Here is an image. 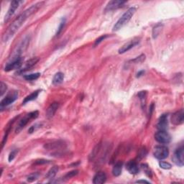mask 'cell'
I'll list each match as a JSON object with an SVG mask.
<instances>
[{"label":"cell","instance_id":"obj_1","mask_svg":"<svg viewBox=\"0 0 184 184\" xmlns=\"http://www.w3.org/2000/svg\"><path fill=\"white\" fill-rule=\"evenodd\" d=\"M43 4H44L43 2H40L35 4V5H32L28 9H27L23 13H22L20 15H19L18 17L13 21V23L9 25L7 30H6L5 33L3 34V42H7L11 37H12L16 33V32L18 31V30L20 28V27L23 25L24 23L26 21V19L28 18V17H30L32 15H33V14L36 12Z\"/></svg>","mask_w":184,"mask_h":184},{"label":"cell","instance_id":"obj_2","mask_svg":"<svg viewBox=\"0 0 184 184\" xmlns=\"http://www.w3.org/2000/svg\"><path fill=\"white\" fill-rule=\"evenodd\" d=\"M136 12V8L134 7H130V9H127V11L125 13L123 14V15L118 19V21L115 23V25L113 27V31H118L120 29H122L124 25H127V23H128L132 16L134 15Z\"/></svg>","mask_w":184,"mask_h":184},{"label":"cell","instance_id":"obj_3","mask_svg":"<svg viewBox=\"0 0 184 184\" xmlns=\"http://www.w3.org/2000/svg\"><path fill=\"white\" fill-rule=\"evenodd\" d=\"M38 115H39L38 111H34V112H30V113L27 114L23 119H21V120H19V123L17 125V127H16V130H15L16 133H19V132H20L21 130H23L32 120H35V119H36L37 116H38Z\"/></svg>","mask_w":184,"mask_h":184},{"label":"cell","instance_id":"obj_4","mask_svg":"<svg viewBox=\"0 0 184 184\" xmlns=\"http://www.w3.org/2000/svg\"><path fill=\"white\" fill-rule=\"evenodd\" d=\"M153 155L158 160H163L168 157L169 150L166 146L158 145L154 148Z\"/></svg>","mask_w":184,"mask_h":184},{"label":"cell","instance_id":"obj_5","mask_svg":"<svg viewBox=\"0 0 184 184\" xmlns=\"http://www.w3.org/2000/svg\"><path fill=\"white\" fill-rule=\"evenodd\" d=\"M184 148L182 145L175 150L174 153L173 161L175 165L179 167H183L184 164Z\"/></svg>","mask_w":184,"mask_h":184},{"label":"cell","instance_id":"obj_6","mask_svg":"<svg viewBox=\"0 0 184 184\" xmlns=\"http://www.w3.org/2000/svg\"><path fill=\"white\" fill-rule=\"evenodd\" d=\"M18 98V92H16V91H13V92H9L2 100L1 101L0 103V105H1V108L2 109L3 107L5 106H9V104H12L14 102H15L16 100Z\"/></svg>","mask_w":184,"mask_h":184},{"label":"cell","instance_id":"obj_7","mask_svg":"<svg viewBox=\"0 0 184 184\" xmlns=\"http://www.w3.org/2000/svg\"><path fill=\"white\" fill-rule=\"evenodd\" d=\"M155 139L161 144H168L171 141V137L167 131L159 130L155 134Z\"/></svg>","mask_w":184,"mask_h":184},{"label":"cell","instance_id":"obj_8","mask_svg":"<svg viewBox=\"0 0 184 184\" xmlns=\"http://www.w3.org/2000/svg\"><path fill=\"white\" fill-rule=\"evenodd\" d=\"M22 58L20 56L18 55H15V57H14L12 61H10L9 63H8L7 66H5V71H10L15 69H18L21 67L22 66Z\"/></svg>","mask_w":184,"mask_h":184},{"label":"cell","instance_id":"obj_9","mask_svg":"<svg viewBox=\"0 0 184 184\" xmlns=\"http://www.w3.org/2000/svg\"><path fill=\"white\" fill-rule=\"evenodd\" d=\"M22 2H23L16 1V0L12 2L10 7H9V9H8L7 12L5 17V23H7V22L10 19V18L12 17V15L15 14V11L17 10V9L19 7V5H20Z\"/></svg>","mask_w":184,"mask_h":184},{"label":"cell","instance_id":"obj_10","mask_svg":"<svg viewBox=\"0 0 184 184\" xmlns=\"http://www.w3.org/2000/svg\"><path fill=\"white\" fill-rule=\"evenodd\" d=\"M184 121V112L183 109L177 111L176 112L173 114L171 116V122L174 125H180L183 124Z\"/></svg>","mask_w":184,"mask_h":184},{"label":"cell","instance_id":"obj_11","mask_svg":"<svg viewBox=\"0 0 184 184\" xmlns=\"http://www.w3.org/2000/svg\"><path fill=\"white\" fill-rule=\"evenodd\" d=\"M139 43H140V39L135 38L132 40H130V42L127 43L124 45H122V46L119 49L118 52L120 54H123V53L127 52V51H129L130 50V49H132V47H134V46H136V45L139 44Z\"/></svg>","mask_w":184,"mask_h":184},{"label":"cell","instance_id":"obj_12","mask_svg":"<svg viewBox=\"0 0 184 184\" xmlns=\"http://www.w3.org/2000/svg\"><path fill=\"white\" fill-rule=\"evenodd\" d=\"M126 3L125 1H120V0H112L110 1L106 6L105 12H110L114 9H117L119 8L123 7Z\"/></svg>","mask_w":184,"mask_h":184},{"label":"cell","instance_id":"obj_13","mask_svg":"<svg viewBox=\"0 0 184 184\" xmlns=\"http://www.w3.org/2000/svg\"><path fill=\"white\" fill-rule=\"evenodd\" d=\"M168 127V114H164L160 116L157 124V128L158 130L167 131Z\"/></svg>","mask_w":184,"mask_h":184},{"label":"cell","instance_id":"obj_14","mask_svg":"<svg viewBox=\"0 0 184 184\" xmlns=\"http://www.w3.org/2000/svg\"><path fill=\"white\" fill-rule=\"evenodd\" d=\"M126 168L130 174L136 175L139 173V167L137 162L134 161H130L126 164Z\"/></svg>","mask_w":184,"mask_h":184},{"label":"cell","instance_id":"obj_15","mask_svg":"<svg viewBox=\"0 0 184 184\" xmlns=\"http://www.w3.org/2000/svg\"><path fill=\"white\" fill-rule=\"evenodd\" d=\"M106 181V175L104 172L99 171L96 173L93 179V183L94 184H102L105 183Z\"/></svg>","mask_w":184,"mask_h":184},{"label":"cell","instance_id":"obj_16","mask_svg":"<svg viewBox=\"0 0 184 184\" xmlns=\"http://www.w3.org/2000/svg\"><path fill=\"white\" fill-rule=\"evenodd\" d=\"M58 106H59V104L57 102H54L53 103V104H51L46 111L47 117L48 119L53 117V116H54V114H55V112H56L57 109H58Z\"/></svg>","mask_w":184,"mask_h":184},{"label":"cell","instance_id":"obj_17","mask_svg":"<svg viewBox=\"0 0 184 184\" xmlns=\"http://www.w3.org/2000/svg\"><path fill=\"white\" fill-rule=\"evenodd\" d=\"M64 142L61 141H57L54 142L53 143H47L45 144L44 148L46 150H58L60 149L61 148L64 147Z\"/></svg>","mask_w":184,"mask_h":184},{"label":"cell","instance_id":"obj_18","mask_svg":"<svg viewBox=\"0 0 184 184\" xmlns=\"http://www.w3.org/2000/svg\"><path fill=\"white\" fill-rule=\"evenodd\" d=\"M122 167H123V163L122 162L119 161L115 163V165L113 167V169H112V174L114 176H119V175H121Z\"/></svg>","mask_w":184,"mask_h":184},{"label":"cell","instance_id":"obj_19","mask_svg":"<svg viewBox=\"0 0 184 184\" xmlns=\"http://www.w3.org/2000/svg\"><path fill=\"white\" fill-rule=\"evenodd\" d=\"M39 61V58H33L31 59H30L29 61H27L26 63H25V66L24 69L23 70H21L20 72H24V71H28L31 68H33V66H35L36 63Z\"/></svg>","mask_w":184,"mask_h":184},{"label":"cell","instance_id":"obj_20","mask_svg":"<svg viewBox=\"0 0 184 184\" xmlns=\"http://www.w3.org/2000/svg\"><path fill=\"white\" fill-rule=\"evenodd\" d=\"M40 92V90H37V91H35V92L32 93V94L28 95V96H27L25 98V99L23 100V104H25L27 102H31V101H33V100L36 99L37 98V96H38Z\"/></svg>","mask_w":184,"mask_h":184},{"label":"cell","instance_id":"obj_21","mask_svg":"<svg viewBox=\"0 0 184 184\" xmlns=\"http://www.w3.org/2000/svg\"><path fill=\"white\" fill-rule=\"evenodd\" d=\"M64 79V74L61 72H58L55 74L53 78V84L54 85H58L61 84Z\"/></svg>","mask_w":184,"mask_h":184},{"label":"cell","instance_id":"obj_22","mask_svg":"<svg viewBox=\"0 0 184 184\" xmlns=\"http://www.w3.org/2000/svg\"><path fill=\"white\" fill-rule=\"evenodd\" d=\"M58 166H53V168L49 170V171L47 172L46 175H45V178L47 179H53L55 178V175H56L58 171Z\"/></svg>","mask_w":184,"mask_h":184},{"label":"cell","instance_id":"obj_23","mask_svg":"<svg viewBox=\"0 0 184 184\" xmlns=\"http://www.w3.org/2000/svg\"><path fill=\"white\" fill-rule=\"evenodd\" d=\"M138 97H139L140 102H141V105L142 109L145 107L146 105V99H147V92L145 91H142V92H140L137 94Z\"/></svg>","mask_w":184,"mask_h":184},{"label":"cell","instance_id":"obj_24","mask_svg":"<svg viewBox=\"0 0 184 184\" xmlns=\"http://www.w3.org/2000/svg\"><path fill=\"white\" fill-rule=\"evenodd\" d=\"M40 76V73H35V74L25 75V76H24V78H25V80L27 81H34L38 78Z\"/></svg>","mask_w":184,"mask_h":184},{"label":"cell","instance_id":"obj_25","mask_svg":"<svg viewBox=\"0 0 184 184\" xmlns=\"http://www.w3.org/2000/svg\"><path fill=\"white\" fill-rule=\"evenodd\" d=\"M161 30H162V25H161V24H158V25H157L155 27H154L153 30V38H156V37H158V35H159L160 32L161 31Z\"/></svg>","mask_w":184,"mask_h":184},{"label":"cell","instance_id":"obj_26","mask_svg":"<svg viewBox=\"0 0 184 184\" xmlns=\"http://www.w3.org/2000/svg\"><path fill=\"white\" fill-rule=\"evenodd\" d=\"M39 176H40L39 173H33L30 174L28 176H27V181L30 182V183H31V182L36 181V180L39 178Z\"/></svg>","mask_w":184,"mask_h":184},{"label":"cell","instance_id":"obj_27","mask_svg":"<svg viewBox=\"0 0 184 184\" xmlns=\"http://www.w3.org/2000/svg\"><path fill=\"white\" fill-rule=\"evenodd\" d=\"M159 165L161 168L165 169V170H168L171 169L172 168V165L171 163H168V162L165 161H161L159 163Z\"/></svg>","mask_w":184,"mask_h":184},{"label":"cell","instance_id":"obj_28","mask_svg":"<svg viewBox=\"0 0 184 184\" xmlns=\"http://www.w3.org/2000/svg\"><path fill=\"white\" fill-rule=\"evenodd\" d=\"M141 167H142V168L143 169L144 172H145V174L148 175V176H149V177L152 176V172H151V171H150V168L148 167V165H147V164H142Z\"/></svg>","mask_w":184,"mask_h":184},{"label":"cell","instance_id":"obj_29","mask_svg":"<svg viewBox=\"0 0 184 184\" xmlns=\"http://www.w3.org/2000/svg\"><path fill=\"white\" fill-rule=\"evenodd\" d=\"M145 60V55L144 54H142V55H140V56H138V57H137V58L133 59V60H132L131 62H133L135 63H140L143 62Z\"/></svg>","mask_w":184,"mask_h":184},{"label":"cell","instance_id":"obj_30","mask_svg":"<svg viewBox=\"0 0 184 184\" xmlns=\"http://www.w3.org/2000/svg\"><path fill=\"white\" fill-rule=\"evenodd\" d=\"M65 24H66V19H62V20H61V22L60 23V25H59V27L58 28V31H57V33H56L57 36L60 35V33H61V32H62L63 29L64 28Z\"/></svg>","mask_w":184,"mask_h":184},{"label":"cell","instance_id":"obj_31","mask_svg":"<svg viewBox=\"0 0 184 184\" xmlns=\"http://www.w3.org/2000/svg\"><path fill=\"white\" fill-rule=\"evenodd\" d=\"M7 89V86L4 82H1L0 84V95L1 96H3V94L6 92V91Z\"/></svg>","mask_w":184,"mask_h":184},{"label":"cell","instance_id":"obj_32","mask_svg":"<svg viewBox=\"0 0 184 184\" xmlns=\"http://www.w3.org/2000/svg\"><path fill=\"white\" fill-rule=\"evenodd\" d=\"M107 37H108L107 35H102V36L99 37L98 39H96V41H95V43H94V47L97 46L99 44H100V43H102L103 40H105Z\"/></svg>","mask_w":184,"mask_h":184},{"label":"cell","instance_id":"obj_33","mask_svg":"<svg viewBox=\"0 0 184 184\" xmlns=\"http://www.w3.org/2000/svg\"><path fill=\"white\" fill-rule=\"evenodd\" d=\"M78 173V171H77V170H74V171L68 172V173H67L66 175H65V178H66V179H71V178H72V177L75 176V175H76Z\"/></svg>","mask_w":184,"mask_h":184},{"label":"cell","instance_id":"obj_34","mask_svg":"<svg viewBox=\"0 0 184 184\" xmlns=\"http://www.w3.org/2000/svg\"><path fill=\"white\" fill-rule=\"evenodd\" d=\"M40 124H35L33 126L30 127V128L28 130V133L31 134L33 133V132H34L35 131H36L38 128H40Z\"/></svg>","mask_w":184,"mask_h":184},{"label":"cell","instance_id":"obj_35","mask_svg":"<svg viewBox=\"0 0 184 184\" xmlns=\"http://www.w3.org/2000/svg\"><path fill=\"white\" fill-rule=\"evenodd\" d=\"M17 150H13V151H12L10 153H9V158H8V161H9V162H11L12 161L14 160V158H15L16 155H17Z\"/></svg>","mask_w":184,"mask_h":184},{"label":"cell","instance_id":"obj_36","mask_svg":"<svg viewBox=\"0 0 184 184\" xmlns=\"http://www.w3.org/2000/svg\"><path fill=\"white\" fill-rule=\"evenodd\" d=\"M48 163H49V161H47V160H44V159L37 160V161H35V164H37V165H42V164H45Z\"/></svg>","mask_w":184,"mask_h":184},{"label":"cell","instance_id":"obj_37","mask_svg":"<svg viewBox=\"0 0 184 184\" xmlns=\"http://www.w3.org/2000/svg\"><path fill=\"white\" fill-rule=\"evenodd\" d=\"M147 155V151H146L145 149H142L140 151L139 153V157H141V158H144L145 157V155Z\"/></svg>","mask_w":184,"mask_h":184},{"label":"cell","instance_id":"obj_38","mask_svg":"<svg viewBox=\"0 0 184 184\" xmlns=\"http://www.w3.org/2000/svg\"><path fill=\"white\" fill-rule=\"evenodd\" d=\"M144 74H145V71L142 70V71H139V72H138L137 74V78H139V77L142 76V75H144Z\"/></svg>","mask_w":184,"mask_h":184},{"label":"cell","instance_id":"obj_39","mask_svg":"<svg viewBox=\"0 0 184 184\" xmlns=\"http://www.w3.org/2000/svg\"><path fill=\"white\" fill-rule=\"evenodd\" d=\"M136 183H149L150 182L148 181H145V180H140V181H136Z\"/></svg>","mask_w":184,"mask_h":184}]
</instances>
